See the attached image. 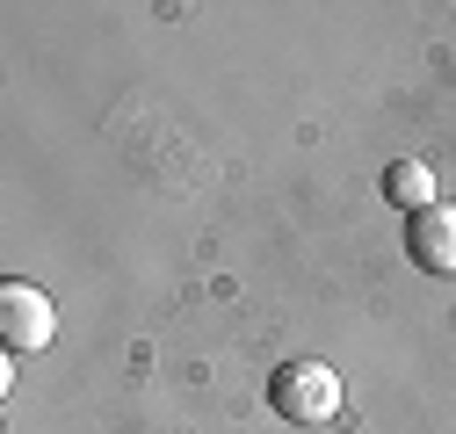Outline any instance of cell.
<instances>
[{"instance_id":"277c9868","label":"cell","mask_w":456,"mask_h":434,"mask_svg":"<svg viewBox=\"0 0 456 434\" xmlns=\"http://www.w3.org/2000/svg\"><path fill=\"white\" fill-rule=\"evenodd\" d=\"M377 189H384V203H391V210H406V217H413V210H428V203H442V196H435V174L420 167V159H391Z\"/></svg>"},{"instance_id":"7a4b0ae2","label":"cell","mask_w":456,"mask_h":434,"mask_svg":"<svg viewBox=\"0 0 456 434\" xmlns=\"http://www.w3.org/2000/svg\"><path fill=\"white\" fill-rule=\"evenodd\" d=\"M51 334H59L51 297L37 283H0V341H8V355H37V348H51Z\"/></svg>"},{"instance_id":"6da1fadb","label":"cell","mask_w":456,"mask_h":434,"mask_svg":"<svg viewBox=\"0 0 456 434\" xmlns=\"http://www.w3.org/2000/svg\"><path fill=\"white\" fill-rule=\"evenodd\" d=\"M268 398H275L282 420L326 427V420H340V376H333V362H282L275 384H268Z\"/></svg>"},{"instance_id":"3957f363","label":"cell","mask_w":456,"mask_h":434,"mask_svg":"<svg viewBox=\"0 0 456 434\" xmlns=\"http://www.w3.org/2000/svg\"><path fill=\"white\" fill-rule=\"evenodd\" d=\"M406 253L428 276H456V203H428L406 217Z\"/></svg>"}]
</instances>
